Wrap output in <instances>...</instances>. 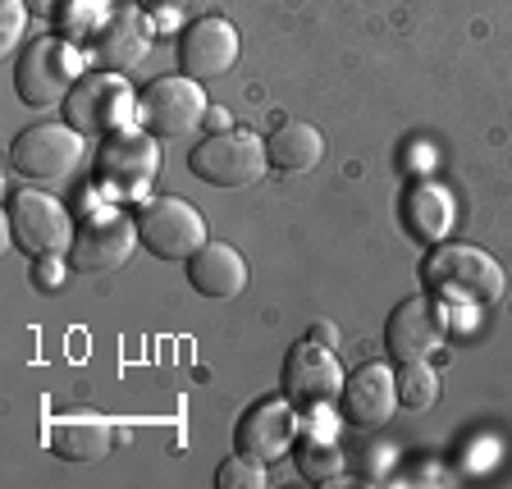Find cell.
<instances>
[{
  "label": "cell",
  "mask_w": 512,
  "mask_h": 489,
  "mask_svg": "<svg viewBox=\"0 0 512 489\" xmlns=\"http://www.w3.org/2000/svg\"><path fill=\"white\" fill-rule=\"evenodd\" d=\"M421 288L430 298H458V302H499L508 279L490 252L471 243H435L421 261Z\"/></svg>",
  "instance_id": "obj_1"
},
{
  "label": "cell",
  "mask_w": 512,
  "mask_h": 489,
  "mask_svg": "<svg viewBox=\"0 0 512 489\" xmlns=\"http://www.w3.org/2000/svg\"><path fill=\"white\" fill-rule=\"evenodd\" d=\"M83 60L64 37H37L23 46L19 64H14V92L23 106H64L69 92L78 87Z\"/></svg>",
  "instance_id": "obj_2"
},
{
  "label": "cell",
  "mask_w": 512,
  "mask_h": 489,
  "mask_svg": "<svg viewBox=\"0 0 512 489\" xmlns=\"http://www.w3.org/2000/svg\"><path fill=\"white\" fill-rule=\"evenodd\" d=\"M270 156L266 142L247 133V128H224V133H211L206 142L188 151V170L192 179H202L206 188H247L266 174Z\"/></svg>",
  "instance_id": "obj_3"
},
{
  "label": "cell",
  "mask_w": 512,
  "mask_h": 489,
  "mask_svg": "<svg viewBox=\"0 0 512 489\" xmlns=\"http://www.w3.org/2000/svg\"><path fill=\"white\" fill-rule=\"evenodd\" d=\"M83 133L74 124H32L23 128L10 147V165L14 174L32 183H69L83 170Z\"/></svg>",
  "instance_id": "obj_4"
},
{
  "label": "cell",
  "mask_w": 512,
  "mask_h": 489,
  "mask_svg": "<svg viewBox=\"0 0 512 489\" xmlns=\"http://www.w3.org/2000/svg\"><path fill=\"white\" fill-rule=\"evenodd\" d=\"M138 119L151 138L170 142L197 133L206 119V92L197 78L174 74V78H151L138 92Z\"/></svg>",
  "instance_id": "obj_5"
},
{
  "label": "cell",
  "mask_w": 512,
  "mask_h": 489,
  "mask_svg": "<svg viewBox=\"0 0 512 489\" xmlns=\"http://www.w3.org/2000/svg\"><path fill=\"white\" fill-rule=\"evenodd\" d=\"M74 234V220L55 197L32 188L10 197V238L19 243V252L37 256V261H60L74 247Z\"/></svg>",
  "instance_id": "obj_6"
},
{
  "label": "cell",
  "mask_w": 512,
  "mask_h": 489,
  "mask_svg": "<svg viewBox=\"0 0 512 489\" xmlns=\"http://www.w3.org/2000/svg\"><path fill=\"white\" fill-rule=\"evenodd\" d=\"M133 220L147 252L160 261H188L197 247H206V220L183 197H151Z\"/></svg>",
  "instance_id": "obj_7"
},
{
  "label": "cell",
  "mask_w": 512,
  "mask_h": 489,
  "mask_svg": "<svg viewBox=\"0 0 512 489\" xmlns=\"http://www.w3.org/2000/svg\"><path fill=\"white\" fill-rule=\"evenodd\" d=\"M128 110H138V101L124 74H87L64 101V124H74L83 138H110L119 133Z\"/></svg>",
  "instance_id": "obj_8"
},
{
  "label": "cell",
  "mask_w": 512,
  "mask_h": 489,
  "mask_svg": "<svg viewBox=\"0 0 512 489\" xmlns=\"http://www.w3.org/2000/svg\"><path fill=\"white\" fill-rule=\"evenodd\" d=\"M343 366L334 357V348L316 339H302L288 348L284 357V398L298 412H316V407H330L334 398H343Z\"/></svg>",
  "instance_id": "obj_9"
},
{
  "label": "cell",
  "mask_w": 512,
  "mask_h": 489,
  "mask_svg": "<svg viewBox=\"0 0 512 489\" xmlns=\"http://www.w3.org/2000/svg\"><path fill=\"white\" fill-rule=\"evenodd\" d=\"M156 142L151 133H110L96 151V183L115 197H142L160 174Z\"/></svg>",
  "instance_id": "obj_10"
},
{
  "label": "cell",
  "mask_w": 512,
  "mask_h": 489,
  "mask_svg": "<svg viewBox=\"0 0 512 489\" xmlns=\"http://www.w3.org/2000/svg\"><path fill=\"white\" fill-rule=\"evenodd\" d=\"M133 243H138V220H128L119 211H96L92 220L78 224L74 247H69V266L78 275H106V270L124 266L133 256Z\"/></svg>",
  "instance_id": "obj_11"
},
{
  "label": "cell",
  "mask_w": 512,
  "mask_h": 489,
  "mask_svg": "<svg viewBox=\"0 0 512 489\" xmlns=\"http://www.w3.org/2000/svg\"><path fill=\"white\" fill-rule=\"evenodd\" d=\"M444 316H439L435 298L421 293V298H407L394 307L389 325H384V348L398 366L403 362H430L439 348H444Z\"/></svg>",
  "instance_id": "obj_12"
},
{
  "label": "cell",
  "mask_w": 512,
  "mask_h": 489,
  "mask_svg": "<svg viewBox=\"0 0 512 489\" xmlns=\"http://www.w3.org/2000/svg\"><path fill=\"white\" fill-rule=\"evenodd\" d=\"M238 51H243V42H238V28L229 19H220V14H206V19L188 23L179 37V69L188 78H197V83H211V78L229 74L238 64Z\"/></svg>",
  "instance_id": "obj_13"
},
{
  "label": "cell",
  "mask_w": 512,
  "mask_h": 489,
  "mask_svg": "<svg viewBox=\"0 0 512 489\" xmlns=\"http://www.w3.org/2000/svg\"><path fill=\"white\" fill-rule=\"evenodd\" d=\"M293 439H298V407L288 403V398H261V403H252L238 416V426H234L238 453L261 458V462L284 458L288 448H293Z\"/></svg>",
  "instance_id": "obj_14"
},
{
  "label": "cell",
  "mask_w": 512,
  "mask_h": 489,
  "mask_svg": "<svg viewBox=\"0 0 512 489\" xmlns=\"http://www.w3.org/2000/svg\"><path fill=\"white\" fill-rule=\"evenodd\" d=\"M343 416L348 426L357 430H380L389 416L398 412V375L389 366L371 362V366H357V371L343 380Z\"/></svg>",
  "instance_id": "obj_15"
},
{
  "label": "cell",
  "mask_w": 512,
  "mask_h": 489,
  "mask_svg": "<svg viewBox=\"0 0 512 489\" xmlns=\"http://www.w3.org/2000/svg\"><path fill=\"white\" fill-rule=\"evenodd\" d=\"M147 46H151V28L142 19V10H115L92 32V64L101 74H128L133 64H142Z\"/></svg>",
  "instance_id": "obj_16"
},
{
  "label": "cell",
  "mask_w": 512,
  "mask_h": 489,
  "mask_svg": "<svg viewBox=\"0 0 512 489\" xmlns=\"http://www.w3.org/2000/svg\"><path fill=\"white\" fill-rule=\"evenodd\" d=\"M42 435L64 462H101L115 448V426L106 416H51Z\"/></svg>",
  "instance_id": "obj_17"
},
{
  "label": "cell",
  "mask_w": 512,
  "mask_h": 489,
  "mask_svg": "<svg viewBox=\"0 0 512 489\" xmlns=\"http://www.w3.org/2000/svg\"><path fill=\"white\" fill-rule=\"evenodd\" d=\"M188 284L202 298H238L247 288V261L229 243H206L188 256Z\"/></svg>",
  "instance_id": "obj_18"
},
{
  "label": "cell",
  "mask_w": 512,
  "mask_h": 489,
  "mask_svg": "<svg viewBox=\"0 0 512 489\" xmlns=\"http://www.w3.org/2000/svg\"><path fill=\"white\" fill-rule=\"evenodd\" d=\"M403 224L416 243H426V247L444 243L448 229H453V197H448L444 183H435V179L412 183L403 197Z\"/></svg>",
  "instance_id": "obj_19"
},
{
  "label": "cell",
  "mask_w": 512,
  "mask_h": 489,
  "mask_svg": "<svg viewBox=\"0 0 512 489\" xmlns=\"http://www.w3.org/2000/svg\"><path fill=\"white\" fill-rule=\"evenodd\" d=\"M266 156H270V170H279V174H307L325 156V138H320V128L307 124V119H284L279 128H270Z\"/></svg>",
  "instance_id": "obj_20"
},
{
  "label": "cell",
  "mask_w": 512,
  "mask_h": 489,
  "mask_svg": "<svg viewBox=\"0 0 512 489\" xmlns=\"http://www.w3.org/2000/svg\"><path fill=\"white\" fill-rule=\"evenodd\" d=\"M439 398V371L430 362H403L398 371V407L407 412H430Z\"/></svg>",
  "instance_id": "obj_21"
},
{
  "label": "cell",
  "mask_w": 512,
  "mask_h": 489,
  "mask_svg": "<svg viewBox=\"0 0 512 489\" xmlns=\"http://www.w3.org/2000/svg\"><path fill=\"white\" fill-rule=\"evenodd\" d=\"M298 471L311 485H334L343 476V453L334 439H302L298 444Z\"/></svg>",
  "instance_id": "obj_22"
},
{
  "label": "cell",
  "mask_w": 512,
  "mask_h": 489,
  "mask_svg": "<svg viewBox=\"0 0 512 489\" xmlns=\"http://www.w3.org/2000/svg\"><path fill=\"white\" fill-rule=\"evenodd\" d=\"M215 485H220V489H266V462L247 458V453L224 458L220 471H215Z\"/></svg>",
  "instance_id": "obj_23"
},
{
  "label": "cell",
  "mask_w": 512,
  "mask_h": 489,
  "mask_svg": "<svg viewBox=\"0 0 512 489\" xmlns=\"http://www.w3.org/2000/svg\"><path fill=\"white\" fill-rule=\"evenodd\" d=\"M28 0H5L0 5V42L5 46H14L23 37V23H28Z\"/></svg>",
  "instance_id": "obj_24"
},
{
  "label": "cell",
  "mask_w": 512,
  "mask_h": 489,
  "mask_svg": "<svg viewBox=\"0 0 512 489\" xmlns=\"http://www.w3.org/2000/svg\"><path fill=\"white\" fill-rule=\"evenodd\" d=\"M28 10L46 23H69L78 10V0H28Z\"/></svg>",
  "instance_id": "obj_25"
},
{
  "label": "cell",
  "mask_w": 512,
  "mask_h": 489,
  "mask_svg": "<svg viewBox=\"0 0 512 489\" xmlns=\"http://www.w3.org/2000/svg\"><path fill=\"white\" fill-rule=\"evenodd\" d=\"M311 339L325 343V348H339V330H330L325 320H316V325H311Z\"/></svg>",
  "instance_id": "obj_26"
},
{
  "label": "cell",
  "mask_w": 512,
  "mask_h": 489,
  "mask_svg": "<svg viewBox=\"0 0 512 489\" xmlns=\"http://www.w3.org/2000/svg\"><path fill=\"white\" fill-rule=\"evenodd\" d=\"M188 0H138V10H179Z\"/></svg>",
  "instance_id": "obj_27"
}]
</instances>
